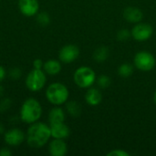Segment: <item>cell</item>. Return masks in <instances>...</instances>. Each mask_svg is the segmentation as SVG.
I'll return each instance as SVG.
<instances>
[{
	"instance_id": "cell-7",
	"label": "cell",
	"mask_w": 156,
	"mask_h": 156,
	"mask_svg": "<svg viewBox=\"0 0 156 156\" xmlns=\"http://www.w3.org/2000/svg\"><path fill=\"white\" fill-rule=\"evenodd\" d=\"M5 144L9 147H16L26 142V133L21 129L13 127L5 132L3 134Z\"/></svg>"
},
{
	"instance_id": "cell-30",
	"label": "cell",
	"mask_w": 156,
	"mask_h": 156,
	"mask_svg": "<svg viewBox=\"0 0 156 156\" xmlns=\"http://www.w3.org/2000/svg\"><path fill=\"white\" fill-rule=\"evenodd\" d=\"M3 96H4V88L2 85H0V100L3 98Z\"/></svg>"
},
{
	"instance_id": "cell-2",
	"label": "cell",
	"mask_w": 156,
	"mask_h": 156,
	"mask_svg": "<svg viewBox=\"0 0 156 156\" xmlns=\"http://www.w3.org/2000/svg\"><path fill=\"white\" fill-rule=\"evenodd\" d=\"M43 114V108L39 101L30 97L26 99L19 110V119L26 124H32L40 121Z\"/></svg>"
},
{
	"instance_id": "cell-20",
	"label": "cell",
	"mask_w": 156,
	"mask_h": 156,
	"mask_svg": "<svg viewBox=\"0 0 156 156\" xmlns=\"http://www.w3.org/2000/svg\"><path fill=\"white\" fill-rule=\"evenodd\" d=\"M36 19H37V22L39 26L41 27H47L49 25L50 21H51V18H50V16L47 13V12H38L37 15H36Z\"/></svg>"
},
{
	"instance_id": "cell-23",
	"label": "cell",
	"mask_w": 156,
	"mask_h": 156,
	"mask_svg": "<svg viewBox=\"0 0 156 156\" xmlns=\"http://www.w3.org/2000/svg\"><path fill=\"white\" fill-rule=\"evenodd\" d=\"M130 37H132V33H131L130 30H128L126 28L121 29L117 33V39L120 40V41H126Z\"/></svg>"
},
{
	"instance_id": "cell-4",
	"label": "cell",
	"mask_w": 156,
	"mask_h": 156,
	"mask_svg": "<svg viewBox=\"0 0 156 156\" xmlns=\"http://www.w3.org/2000/svg\"><path fill=\"white\" fill-rule=\"evenodd\" d=\"M74 83L81 89H89L93 86V84L97 80V76L95 71L88 67L81 66L79 67L73 74Z\"/></svg>"
},
{
	"instance_id": "cell-15",
	"label": "cell",
	"mask_w": 156,
	"mask_h": 156,
	"mask_svg": "<svg viewBox=\"0 0 156 156\" xmlns=\"http://www.w3.org/2000/svg\"><path fill=\"white\" fill-rule=\"evenodd\" d=\"M66 120V112L60 106H54L48 114V124L63 122Z\"/></svg>"
},
{
	"instance_id": "cell-22",
	"label": "cell",
	"mask_w": 156,
	"mask_h": 156,
	"mask_svg": "<svg viewBox=\"0 0 156 156\" xmlns=\"http://www.w3.org/2000/svg\"><path fill=\"white\" fill-rule=\"evenodd\" d=\"M97 82H98V85L100 88H102V89H106L108 88L111 83H112V80L109 76L107 75H101L98 79H97Z\"/></svg>"
},
{
	"instance_id": "cell-28",
	"label": "cell",
	"mask_w": 156,
	"mask_h": 156,
	"mask_svg": "<svg viewBox=\"0 0 156 156\" xmlns=\"http://www.w3.org/2000/svg\"><path fill=\"white\" fill-rule=\"evenodd\" d=\"M6 75H7L6 69H5V67H3L2 65H0V82H2L5 79Z\"/></svg>"
},
{
	"instance_id": "cell-21",
	"label": "cell",
	"mask_w": 156,
	"mask_h": 156,
	"mask_svg": "<svg viewBox=\"0 0 156 156\" xmlns=\"http://www.w3.org/2000/svg\"><path fill=\"white\" fill-rule=\"evenodd\" d=\"M12 105V100L7 97H3L0 100V113H5L7 112Z\"/></svg>"
},
{
	"instance_id": "cell-13",
	"label": "cell",
	"mask_w": 156,
	"mask_h": 156,
	"mask_svg": "<svg viewBox=\"0 0 156 156\" xmlns=\"http://www.w3.org/2000/svg\"><path fill=\"white\" fill-rule=\"evenodd\" d=\"M123 17L130 23L137 24L143 20L144 13L140 8L136 6H128L123 10Z\"/></svg>"
},
{
	"instance_id": "cell-29",
	"label": "cell",
	"mask_w": 156,
	"mask_h": 156,
	"mask_svg": "<svg viewBox=\"0 0 156 156\" xmlns=\"http://www.w3.org/2000/svg\"><path fill=\"white\" fill-rule=\"evenodd\" d=\"M5 131H6V130H5V125H4L2 122H0V135H3V134L5 133Z\"/></svg>"
},
{
	"instance_id": "cell-6",
	"label": "cell",
	"mask_w": 156,
	"mask_h": 156,
	"mask_svg": "<svg viewBox=\"0 0 156 156\" xmlns=\"http://www.w3.org/2000/svg\"><path fill=\"white\" fill-rule=\"evenodd\" d=\"M133 63L136 69L142 71H151L156 65L154 56L145 50H142L136 53L133 58Z\"/></svg>"
},
{
	"instance_id": "cell-16",
	"label": "cell",
	"mask_w": 156,
	"mask_h": 156,
	"mask_svg": "<svg viewBox=\"0 0 156 156\" xmlns=\"http://www.w3.org/2000/svg\"><path fill=\"white\" fill-rule=\"evenodd\" d=\"M85 101L90 106H97L102 101V94L97 88H89L85 94Z\"/></svg>"
},
{
	"instance_id": "cell-3",
	"label": "cell",
	"mask_w": 156,
	"mask_h": 156,
	"mask_svg": "<svg viewBox=\"0 0 156 156\" xmlns=\"http://www.w3.org/2000/svg\"><path fill=\"white\" fill-rule=\"evenodd\" d=\"M47 101L54 106H61L65 104L69 97L68 87L61 82L50 83L45 91Z\"/></svg>"
},
{
	"instance_id": "cell-31",
	"label": "cell",
	"mask_w": 156,
	"mask_h": 156,
	"mask_svg": "<svg viewBox=\"0 0 156 156\" xmlns=\"http://www.w3.org/2000/svg\"><path fill=\"white\" fill-rule=\"evenodd\" d=\"M154 103L156 104V90L154 91Z\"/></svg>"
},
{
	"instance_id": "cell-24",
	"label": "cell",
	"mask_w": 156,
	"mask_h": 156,
	"mask_svg": "<svg viewBox=\"0 0 156 156\" xmlns=\"http://www.w3.org/2000/svg\"><path fill=\"white\" fill-rule=\"evenodd\" d=\"M7 75L8 77L11 79V80H18L21 78L22 76V70L17 68V67H14V68H11L9 69V71L7 72Z\"/></svg>"
},
{
	"instance_id": "cell-17",
	"label": "cell",
	"mask_w": 156,
	"mask_h": 156,
	"mask_svg": "<svg viewBox=\"0 0 156 156\" xmlns=\"http://www.w3.org/2000/svg\"><path fill=\"white\" fill-rule=\"evenodd\" d=\"M65 104H66V112H68L70 116L79 117L81 114L82 109L78 101H67Z\"/></svg>"
},
{
	"instance_id": "cell-5",
	"label": "cell",
	"mask_w": 156,
	"mask_h": 156,
	"mask_svg": "<svg viewBox=\"0 0 156 156\" xmlns=\"http://www.w3.org/2000/svg\"><path fill=\"white\" fill-rule=\"evenodd\" d=\"M47 84V74L43 69H32L25 78L26 88L31 92H39Z\"/></svg>"
},
{
	"instance_id": "cell-11",
	"label": "cell",
	"mask_w": 156,
	"mask_h": 156,
	"mask_svg": "<svg viewBox=\"0 0 156 156\" xmlns=\"http://www.w3.org/2000/svg\"><path fill=\"white\" fill-rule=\"evenodd\" d=\"M48 152L51 156H65L68 153V144L63 139H54L48 144Z\"/></svg>"
},
{
	"instance_id": "cell-9",
	"label": "cell",
	"mask_w": 156,
	"mask_h": 156,
	"mask_svg": "<svg viewBox=\"0 0 156 156\" xmlns=\"http://www.w3.org/2000/svg\"><path fill=\"white\" fill-rule=\"evenodd\" d=\"M80 56V48L77 45L67 44L58 51V59L61 63L70 64L74 62Z\"/></svg>"
},
{
	"instance_id": "cell-19",
	"label": "cell",
	"mask_w": 156,
	"mask_h": 156,
	"mask_svg": "<svg viewBox=\"0 0 156 156\" xmlns=\"http://www.w3.org/2000/svg\"><path fill=\"white\" fill-rule=\"evenodd\" d=\"M133 70H134V68H133V66L132 64L123 63L118 68L117 72H118L119 76H121L122 78L127 79V78H130L133 75Z\"/></svg>"
},
{
	"instance_id": "cell-12",
	"label": "cell",
	"mask_w": 156,
	"mask_h": 156,
	"mask_svg": "<svg viewBox=\"0 0 156 156\" xmlns=\"http://www.w3.org/2000/svg\"><path fill=\"white\" fill-rule=\"evenodd\" d=\"M50 126V132H51V137L54 139H67L70 134V129L69 127L63 122H58L49 124Z\"/></svg>"
},
{
	"instance_id": "cell-25",
	"label": "cell",
	"mask_w": 156,
	"mask_h": 156,
	"mask_svg": "<svg viewBox=\"0 0 156 156\" xmlns=\"http://www.w3.org/2000/svg\"><path fill=\"white\" fill-rule=\"evenodd\" d=\"M131 154L122 149H114L107 154V156H130Z\"/></svg>"
},
{
	"instance_id": "cell-8",
	"label": "cell",
	"mask_w": 156,
	"mask_h": 156,
	"mask_svg": "<svg viewBox=\"0 0 156 156\" xmlns=\"http://www.w3.org/2000/svg\"><path fill=\"white\" fill-rule=\"evenodd\" d=\"M132 37L138 42H144L151 38L154 33L153 27L148 23L139 22L131 30Z\"/></svg>"
},
{
	"instance_id": "cell-18",
	"label": "cell",
	"mask_w": 156,
	"mask_h": 156,
	"mask_svg": "<svg viewBox=\"0 0 156 156\" xmlns=\"http://www.w3.org/2000/svg\"><path fill=\"white\" fill-rule=\"evenodd\" d=\"M110 55V51L109 48L105 46H101L98 48L95 49V51L93 52V59L96 62L101 63L104 62Z\"/></svg>"
},
{
	"instance_id": "cell-26",
	"label": "cell",
	"mask_w": 156,
	"mask_h": 156,
	"mask_svg": "<svg viewBox=\"0 0 156 156\" xmlns=\"http://www.w3.org/2000/svg\"><path fill=\"white\" fill-rule=\"evenodd\" d=\"M33 69H43V66H44V62L41 58H36L33 60L32 63Z\"/></svg>"
},
{
	"instance_id": "cell-14",
	"label": "cell",
	"mask_w": 156,
	"mask_h": 156,
	"mask_svg": "<svg viewBox=\"0 0 156 156\" xmlns=\"http://www.w3.org/2000/svg\"><path fill=\"white\" fill-rule=\"evenodd\" d=\"M62 69L61 61L56 58H50L44 62L43 70L48 76H56L59 74Z\"/></svg>"
},
{
	"instance_id": "cell-1",
	"label": "cell",
	"mask_w": 156,
	"mask_h": 156,
	"mask_svg": "<svg viewBox=\"0 0 156 156\" xmlns=\"http://www.w3.org/2000/svg\"><path fill=\"white\" fill-rule=\"evenodd\" d=\"M49 124L40 121L29 124L26 132V142L33 149H40L47 145L51 139Z\"/></svg>"
},
{
	"instance_id": "cell-27",
	"label": "cell",
	"mask_w": 156,
	"mask_h": 156,
	"mask_svg": "<svg viewBox=\"0 0 156 156\" xmlns=\"http://www.w3.org/2000/svg\"><path fill=\"white\" fill-rule=\"evenodd\" d=\"M12 154L13 153L8 147H2L0 149V156H11Z\"/></svg>"
},
{
	"instance_id": "cell-10",
	"label": "cell",
	"mask_w": 156,
	"mask_h": 156,
	"mask_svg": "<svg viewBox=\"0 0 156 156\" xmlns=\"http://www.w3.org/2000/svg\"><path fill=\"white\" fill-rule=\"evenodd\" d=\"M17 7L19 12L27 17L36 16L39 12L38 0H18Z\"/></svg>"
}]
</instances>
